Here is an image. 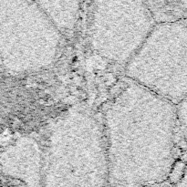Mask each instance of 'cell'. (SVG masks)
<instances>
[{
	"label": "cell",
	"mask_w": 187,
	"mask_h": 187,
	"mask_svg": "<svg viewBox=\"0 0 187 187\" xmlns=\"http://www.w3.org/2000/svg\"><path fill=\"white\" fill-rule=\"evenodd\" d=\"M108 187H148L174 170L178 134L176 105L128 80L103 118Z\"/></svg>",
	"instance_id": "1"
},
{
	"label": "cell",
	"mask_w": 187,
	"mask_h": 187,
	"mask_svg": "<svg viewBox=\"0 0 187 187\" xmlns=\"http://www.w3.org/2000/svg\"><path fill=\"white\" fill-rule=\"evenodd\" d=\"M103 124L91 110L68 109L50 125L43 146V187H108Z\"/></svg>",
	"instance_id": "2"
},
{
	"label": "cell",
	"mask_w": 187,
	"mask_h": 187,
	"mask_svg": "<svg viewBox=\"0 0 187 187\" xmlns=\"http://www.w3.org/2000/svg\"><path fill=\"white\" fill-rule=\"evenodd\" d=\"M62 40L37 2H0V59L10 72L33 73L49 68Z\"/></svg>",
	"instance_id": "3"
},
{
	"label": "cell",
	"mask_w": 187,
	"mask_h": 187,
	"mask_svg": "<svg viewBox=\"0 0 187 187\" xmlns=\"http://www.w3.org/2000/svg\"><path fill=\"white\" fill-rule=\"evenodd\" d=\"M128 80L178 105L187 97V19L156 24L125 66Z\"/></svg>",
	"instance_id": "4"
},
{
	"label": "cell",
	"mask_w": 187,
	"mask_h": 187,
	"mask_svg": "<svg viewBox=\"0 0 187 187\" xmlns=\"http://www.w3.org/2000/svg\"><path fill=\"white\" fill-rule=\"evenodd\" d=\"M155 25L145 2H95L90 25L91 47L108 61L126 66Z\"/></svg>",
	"instance_id": "5"
},
{
	"label": "cell",
	"mask_w": 187,
	"mask_h": 187,
	"mask_svg": "<svg viewBox=\"0 0 187 187\" xmlns=\"http://www.w3.org/2000/svg\"><path fill=\"white\" fill-rule=\"evenodd\" d=\"M4 165L7 172L24 180L29 186H42L43 148L33 139L23 138L7 152Z\"/></svg>",
	"instance_id": "6"
},
{
	"label": "cell",
	"mask_w": 187,
	"mask_h": 187,
	"mask_svg": "<svg viewBox=\"0 0 187 187\" xmlns=\"http://www.w3.org/2000/svg\"><path fill=\"white\" fill-rule=\"evenodd\" d=\"M37 3L63 37L71 34L79 18L80 2L40 1Z\"/></svg>",
	"instance_id": "7"
},
{
	"label": "cell",
	"mask_w": 187,
	"mask_h": 187,
	"mask_svg": "<svg viewBox=\"0 0 187 187\" xmlns=\"http://www.w3.org/2000/svg\"><path fill=\"white\" fill-rule=\"evenodd\" d=\"M156 24L187 19V1L145 2Z\"/></svg>",
	"instance_id": "8"
},
{
	"label": "cell",
	"mask_w": 187,
	"mask_h": 187,
	"mask_svg": "<svg viewBox=\"0 0 187 187\" xmlns=\"http://www.w3.org/2000/svg\"><path fill=\"white\" fill-rule=\"evenodd\" d=\"M177 119L182 138L187 146V97L177 106Z\"/></svg>",
	"instance_id": "9"
}]
</instances>
